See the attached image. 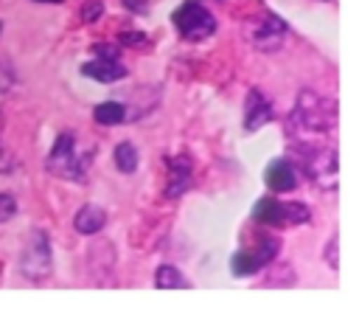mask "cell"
I'll list each match as a JSON object with an SVG mask.
<instances>
[{
	"label": "cell",
	"mask_w": 359,
	"mask_h": 312,
	"mask_svg": "<svg viewBox=\"0 0 359 312\" xmlns=\"http://www.w3.org/2000/svg\"><path fill=\"white\" fill-rule=\"evenodd\" d=\"M191 188V160L188 157H171L168 160V188L165 197H180Z\"/></svg>",
	"instance_id": "cell-10"
},
{
	"label": "cell",
	"mask_w": 359,
	"mask_h": 312,
	"mask_svg": "<svg viewBox=\"0 0 359 312\" xmlns=\"http://www.w3.org/2000/svg\"><path fill=\"white\" fill-rule=\"evenodd\" d=\"M309 208L303 205V202H283V222L289 225H303V222H309Z\"/></svg>",
	"instance_id": "cell-17"
},
{
	"label": "cell",
	"mask_w": 359,
	"mask_h": 312,
	"mask_svg": "<svg viewBox=\"0 0 359 312\" xmlns=\"http://www.w3.org/2000/svg\"><path fill=\"white\" fill-rule=\"evenodd\" d=\"M115 166H118V171H123V174H132V171L137 169V149H135V143L121 141V143L115 146Z\"/></svg>",
	"instance_id": "cell-16"
},
{
	"label": "cell",
	"mask_w": 359,
	"mask_h": 312,
	"mask_svg": "<svg viewBox=\"0 0 359 312\" xmlns=\"http://www.w3.org/2000/svg\"><path fill=\"white\" fill-rule=\"evenodd\" d=\"M93 51H95L98 59H118V53H121L118 45H95Z\"/></svg>",
	"instance_id": "cell-20"
},
{
	"label": "cell",
	"mask_w": 359,
	"mask_h": 312,
	"mask_svg": "<svg viewBox=\"0 0 359 312\" xmlns=\"http://www.w3.org/2000/svg\"><path fill=\"white\" fill-rule=\"evenodd\" d=\"M93 118H95L98 124H104V126H115V124L129 121V110H126V104H121V101H104V104H95Z\"/></svg>",
	"instance_id": "cell-14"
},
{
	"label": "cell",
	"mask_w": 359,
	"mask_h": 312,
	"mask_svg": "<svg viewBox=\"0 0 359 312\" xmlns=\"http://www.w3.org/2000/svg\"><path fill=\"white\" fill-rule=\"evenodd\" d=\"M90 160H93V149H79L76 135L65 132L56 138V143L45 160V169L62 180H81L84 171L90 169Z\"/></svg>",
	"instance_id": "cell-2"
},
{
	"label": "cell",
	"mask_w": 359,
	"mask_h": 312,
	"mask_svg": "<svg viewBox=\"0 0 359 312\" xmlns=\"http://www.w3.org/2000/svg\"><path fill=\"white\" fill-rule=\"evenodd\" d=\"M264 180H266V186L272 191H289V188L297 186V174L286 160H272L266 166V171H264Z\"/></svg>",
	"instance_id": "cell-11"
},
{
	"label": "cell",
	"mask_w": 359,
	"mask_h": 312,
	"mask_svg": "<svg viewBox=\"0 0 359 312\" xmlns=\"http://www.w3.org/2000/svg\"><path fill=\"white\" fill-rule=\"evenodd\" d=\"M177 31L191 39V42H199V39H208L213 31H216V20L213 14L199 3V0H185L174 14H171Z\"/></svg>",
	"instance_id": "cell-3"
},
{
	"label": "cell",
	"mask_w": 359,
	"mask_h": 312,
	"mask_svg": "<svg viewBox=\"0 0 359 312\" xmlns=\"http://www.w3.org/2000/svg\"><path fill=\"white\" fill-rule=\"evenodd\" d=\"M252 219L261 222V225H269V228L286 225V222H283V202H278V200H272V197L258 200L255 208H252Z\"/></svg>",
	"instance_id": "cell-13"
},
{
	"label": "cell",
	"mask_w": 359,
	"mask_h": 312,
	"mask_svg": "<svg viewBox=\"0 0 359 312\" xmlns=\"http://www.w3.org/2000/svg\"><path fill=\"white\" fill-rule=\"evenodd\" d=\"M135 42H143V34L135 31V34H121V45H135Z\"/></svg>",
	"instance_id": "cell-23"
},
{
	"label": "cell",
	"mask_w": 359,
	"mask_h": 312,
	"mask_svg": "<svg viewBox=\"0 0 359 312\" xmlns=\"http://www.w3.org/2000/svg\"><path fill=\"white\" fill-rule=\"evenodd\" d=\"M20 267L31 281H42L50 275L53 270V259H50V239L42 230H34L28 236V245L20 256Z\"/></svg>",
	"instance_id": "cell-4"
},
{
	"label": "cell",
	"mask_w": 359,
	"mask_h": 312,
	"mask_svg": "<svg viewBox=\"0 0 359 312\" xmlns=\"http://www.w3.org/2000/svg\"><path fill=\"white\" fill-rule=\"evenodd\" d=\"M17 214V200L11 194H0V222H8Z\"/></svg>",
	"instance_id": "cell-18"
},
{
	"label": "cell",
	"mask_w": 359,
	"mask_h": 312,
	"mask_svg": "<svg viewBox=\"0 0 359 312\" xmlns=\"http://www.w3.org/2000/svg\"><path fill=\"white\" fill-rule=\"evenodd\" d=\"M104 225H107V211L98 208V205H81L76 219H73V228L84 236H93V233L104 230Z\"/></svg>",
	"instance_id": "cell-12"
},
{
	"label": "cell",
	"mask_w": 359,
	"mask_h": 312,
	"mask_svg": "<svg viewBox=\"0 0 359 312\" xmlns=\"http://www.w3.org/2000/svg\"><path fill=\"white\" fill-rule=\"evenodd\" d=\"M0 31H3V22H0Z\"/></svg>",
	"instance_id": "cell-25"
},
{
	"label": "cell",
	"mask_w": 359,
	"mask_h": 312,
	"mask_svg": "<svg viewBox=\"0 0 359 312\" xmlns=\"http://www.w3.org/2000/svg\"><path fill=\"white\" fill-rule=\"evenodd\" d=\"M101 11H104V6H101L98 0H87V3L81 6V20H84V22H95V20L101 17Z\"/></svg>",
	"instance_id": "cell-19"
},
{
	"label": "cell",
	"mask_w": 359,
	"mask_h": 312,
	"mask_svg": "<svg viewBox=\"0 0 359 312\" xmlns=\"http://www.w3.org/2000/svg\"><path fill=\"white\" fill-rule=\"evenodd\" d=\"M303 169L309 174V180H314L320 188H334L337 186V152L331 146H320V149H303Z\"/></svg>",
	"instance_id": "cell-5"
},
{
	"label": "cell",
	"mask_w": 359,
	"mask_h": 312,
	"mask_svg": "<svg viewBox=\"0 0 359 312\" xmlns=\"http://www.w3.org/2000/svg\"><path fill=\"white\" fill-rule=\"evenodd\" d=\"M269 121H272V104L264 98L261 90H250L247 104H244V129L247 132H258Z\"/></svg>",
	"instance_id": "cell-8"
},
{
	"label": "cell",
	"mask_w": 359,
	"mask_h": 312,
	"mask_svg": "<svg viewBox=\"0 0 359 312\" xmlns=\"http://www.w3.org/2000/svg\"><path fill=\"white\" fill-rule=\"evenodd\" d=\"M275 250H278V239L275 236H261L255 247H247V250H238L230 261V270L236 275H252L258 273L261 267H266L272 259H275Z\"/></svg>",
	"instance_id": "cell-6"
},
{
	"label": "cell",
	"mask_w": 359,
	"mask_h": 312,
	"mask_svg": "<svg viewBox=\"0 0 359 312\" xmlns=\"http://www.w3.org/2000/svg\"><path fill=\"white\" fill-rule=\"evenodd\" d=\"M36 3H62V0H36Z\"/></svg>",
	"instance_id": "cell-24"
},
{
	"label": "cell",
	"mask_w": 359,
	"mask_h": 312,
	"mask_svg": "<svg viewBox=\"0 0 359 312\" xmlns=\"http://www.w3.org/2000/svg\"><path fill=\"white\" fill-rule=\"evenodd\" d=\"M292 121L300 132H314V135H323V132H331L337 126V104L320 93H311V90H303L297 96V104H294V112H292Z\"/></svg>",
	"instance_id": "cell-1"
},
{
	"label": "cell",
	"mask_w": 359,
	"mask_h": 312,
	"mask_svg": "<svg viewBox=\"0 0 359 312\" xmlns=\"http://www.w3.org/2000/svg\"><path fill=\"white\" fill-rule=\"evenodd\" d=\"M283 34H286V22H283L280 17H275V14H266V17L252 28L250 39H252V45H258L261 51H275V48L280 45Z\"/></svg>",
	"instance_id": "cell-7"
},
{
	"label": "cell",
	"mask_w": 359,
	"mask_h": 312,
	"mask_svg": "<svg viewBox=\"0 0 359 312\" xmlns=\"http://www.w3.org/2000/svg\"><path fill=\"white\" fill-rule=\"evenodd\" d=\"M154 284H157L160 290H188V287H191L188 278H182V273H180L177 267H171V264L157 267V273H154Z\"/></svg>",
	"instance_id": "cell-15"
},
{
	"label": "cell",
	"mask_w": 359,
	"mask_h": 312,
	"mask_svg": "<svg viewBox=\"0 0 359 312\" xmlns=\"http://www.w3.org/2000/svg\"><path fill=\"white\" fill-rule=\"evenodd\" d=\"M123 6L135 14H146L149 11V0H123Z\"/></svg>",
	"instance_id": "cell-21"
},
{
	"label": "cell",
	"mask_w": 359,
	"mask_h": 312,
	"mask_svg": "<svg viewBox=\"0 0 359 312\" xmlns=\"http://www.w3.org/2000/svg\"><path fill=\"white\" fill-rule=\"evenodd\" d=\"M14 166V160H11V155L3 149V143H0V171H8Z\"/></svg>",
	"instance_id": "cell-22"
},
{
	"label": "cell",
	"mask_w": 359,
	"mask_h": 312,
	"mask_svg": "<svg viewBox=\"0 0 359 312\" xmlns=\"http://www.w3.org/2000/svg\"><path fill=\"white\" fill-rule=\"evenodd\" d=\"M81 73H84L87 79H95V82L109 84V82H121V79L126 76V67H123L118 59H95V62L81 65Z\"/></svg>",
	"instance_id": "cell-9"
}]
</instances>
